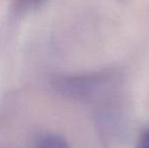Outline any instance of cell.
<instances>
[{
	"mask_svg": "<svg viewBox=\"0 0 149 148\" xmlns=\"http://www.w3.org/2000/svg\"><path fill=\"white\" fill-rule=\"evenodd\" d=\"M36 148H69V145L59 135L46 134L38 140Z\"/></svg>",
	"mask_w": 149,
	"mask_h": 148,
	"instance_id": "obj_1",
	"label": "cell"
},
{
	"mask_svg": "<svg viewBox=\"0 0 149 148\" xmlns=\"http://www.w3.org/2000/svg\"><path fill=\"white\" fill-rule=\"evenodd\" d=\"M45 2V0H16L15 7L18 10H30L40 7Z\"/></svg>",
	"mask_w": 149,
	"mask_h": 148,
	"instance_id": "obj_2",
	"label": "cell"
},
{
	"mask_svg": "<svg viewBox=\"0 0 149 148\" xmlns=\"http://www.w3.org/2000/svg\"><path fill=\"white\" fill-rule=\"evenodd\" d=\"M136 148H149V129L146 130L140 137Z\"/></svg>",
	"mask_w": 149,
	"mask_h": 148,
	"instance_id": "obj_3",
	"label": "cell"
}]
</instances>
